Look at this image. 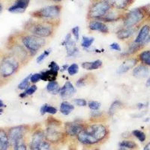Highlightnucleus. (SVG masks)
Masks as SVG:
<instances>
[{
    "label": "nucleus",
    "mask_w": 150,
    "mask_h": 150,
    "mask_svg": "<svg viewBox=\"0 0 150 150\" xmlns=\"http://www.w3.org/2000/svg\"><path fill=\"white\" fill-rule=\"evenodd\" d=\"M110 133L109 127L105 123H87L76 138L84 146L96 148L109 139Z\"/></svg>",
    "instance_id": "obj_1"
},
{
    "label": "nucleus",
    "mask_w": 150,
    "mask_h": 150,
    "mask_svg": "<svg viewBox=\"0 0 150 150\" xmlns=\"http://www.w3.org/2000/svg\"><path fill=\"white\" fill-rule=\"evenodd\" d=\"M59 19L55 21L45 20H29L24 25V31L33 35L44 38H51L54 35L56 28L59 25Z\"/></svg>",
    "instance_id": "obj_2"
},
{
    "label": "nucleus",
    "mask_w": 150,
    "mask_h": 150,
    "mask_svg": "<svg viewBox=\"0 0 150 150\" xmlns=\"http://www.w3.org/2000/svg\"><path fill=\"white\" fill-rule=\"evenodd\" d=\"M47 128L45 129V140L53 145L57 146L66 140L68 136L64 128H62V122L57 119L49 117L46 121Z\"/></svg>",
    "instance_id": "obj_3"
},
{
    "label": "nucleus",
    "mask_w": 150,
    "mask_h": 150,
    "mask_svg": "<svg viewBox=\"0 0 150 150\" xmlns=\"http://www.w3.org/2000/svg\"><path fill=\"white\" fill-rule=\"evenodd\" d=\"M19 38L21 45L27 50L32 56L37 54L38 52L42 49L47 44L46 38L33 35L25 31L23 33L20 34Z\"/></svg>",
    "instance_id": "obj_4"
},
{
    "label": "nucleus",
    "mask_w": 150,
    "mask_h": 150,
    "mask_svg": "<svg viewBox=\"0 0 150 150\" xmlns=\"http://www.w3.org/2000/svg\"><path fill=\"white\" fill-rule=\"evenodd\" d=\"M148 9L146 7L137 8L125 12L122 19L123 26L126 28H137L148 16Z\"/></svg>",
    "instance_id": "obj_5"
},
{
    "label": "nucleus",
    "mask_w": 150,
    "mask_h": 150,
    "mask_svg": "<svg viewBox=\"0 0 150 150\" xmlns=\"http://www.w3.org/2000/svg\"><path fill=\"white\" fill-rule=\"evenodd\" d=\"M21 67V62L14 55L8 54L2 58L0 62V76L8 78L14 75Z\"/></svg>",
    "instance_id": "obj_6"
},
{
    "label": "nucleus",
    "mask_w": 150,
    "mask_h": 150,
    "mask_svg": "<svg viewBox=\"0 0 150 150\" xmlns=\"http://www.w3.org/2000/svg\"><path fill=\"white\" fill-rule=\"evenodd\" d=\"M62 6L59 4L48 5L31 12V16L33 18L45 21H55L58 20L61 14Z\"/></svg>",
    "instance_id": "obj_7"
},
{
    "label": "nucleus",
    "mask_w": 150,
    "mask_h": 150,
    "mask_svg": "<svg viewBox=\"0 0 150 150\" xmlns=\"http://www.w3.org/2000/svg\"><path fill=\"white\" fill-rule=\"evenodd\" d=\"M112 8L107 0H96L89 6L87 19L90 21L100 20Z\"/></svg>",
    "instance_id": "obj_8"
},
{
    "label": "nucleus",
    "mask_w": 150,
    "mask_h": 150,
    "mask_svg": "<svg viewBox=\"0 0 150 150\" xmlns=\"http://www.w3.org/2000/svg\"><path fill=\"white\" fill-rule=\"evenodd\" d=\"M32 128L29 125H18V126L11 127L8 130L10 146L13 145L16 142L26 137Z\"/></svg>",
    "instance_id": "obj_9"
},
{
    "label": "nucleus",
    "mask_w": 150,
    "mask_h": 150,
    "mask_svg": "<svg viewBox=\"0 0 150 150\" xmlns=\"http://www.w3.org/2000/svg\"><path fill=\"white\" fill-rule=\"evenodd\" d=\"M87 123L82 120H75L66 122L64 125V130L67 136L70 137H77L80 131H82Z\"/></svg>",
    "instance_id": "obj_10"
},
{
    "label": "nucleus",
    "mask_w": 150,
    "mask_h": 150,
    "mask_svg": "<svg viewBox=\"0 0 150 150\" xmlns=\"http://www.w3.org/2000/svg\"><path fill=\"white\" fill-rule=\"evenodd\" d=\"M32 132V130H31ZM45 140V129L41 128H35L32 132L29 140V148L30 150H37L39 145Z\"/></svg>",
    "instance_id": "obj_11"
},
{
    "label": "nucleus",
    "mask_w": 150,
    "mask_h": 150,
    "mask_svg": "<svg viewBox=\"0 0 150 150\" xmlns=\"http://www.w3.org/2000/svg\"><path fill=\"white\" fill-rule=\"evenodd\" d=\"M136 44L144 47L150 42V24L145 23L141 26L134 41Z\"/></svg>",
    "instance_id": "obj_12"
},
{
    "label": "nucleus",
    "mask_w": 150,
    "mask_h": 150,
    "mask_svg": "<svg viewBox=\"0 0 150 150\" xmlns=\"http://www.w3.org/2000/svg\"><path fill=\"white\" fill-rule=\"evenodd\" d=\"M125 12L122 11L116 10L114 8H111L109 11L106 14L105 16L101 18L100 20L98 21H101L104 23H112V22H116L118 21L122 20V21L123 17H124Z\"/></svg>",
    "instance_id": "obj_13"
},
{
    "label": "nucleus",
    "mask_w": 150,
    "mask_h": 150,
    "mask_svg": "<svg viewBox=\"0 0 150 150\" xmlns=\"http://www.w3.org/2000/svg\"><path fill=\"white\" fill-rule=\"evenodd\" d=\"M112 8L125 11L129 8L134 0H107Z\"/></svg>",
    "instance_id": "obj_14"
},
{
    "label": "nucleus",
    "mask_w": 150,
    "mask_h": 150,
    "mask_svg": "<svg viewBox=\"0 0 150 150\" xmlns=\"http://www.w3.org/2000/svg\"><path fill=\"white\" fill-rule=\"evenodd\" d=\"M88 27H89V29L90 31L100 32L103 34L109 33V28L107 26V24L101 21H98V20L90 21L89 23Z\"/></svg>",
    "instance_id": "obj_15"
},
{
    "label": "nucleus",
    "mask_w": 150,
    "mask_h": 150,
    "mask_svg": "<svg viewBox=\"0 0 150 150\" xmlns=\"http://www.w3.org/2000/svg\"><path fill=\"white\" fill-rule=\"evenodd\" d=\"M30 0H16L15 3L8 8V11L14 14L23 13L29 6Z\"/></svg>",
    "instance_id": "obj_16"
},
{
    "label": "nucleus",
    "mask_w": 150,
    "mask_h": 150,
    "mask_svg": "<svg viewBox=\"0 0 150 150\" xmlns=\"http://www.w3.org/2000/svg\"><path fill=\"white\" fill-rule=\"evenodd\" d=\"M62 45L66 48L67 53H68V56H74L78 52V50H77V46H76V44L72 40L71 35V34L67 35L65 41L62 43Z\"/></svg>",
    "instance_id": "obj_17"
},
{
    "label": "nucleus",
    "mask_w": 150,
    "mask_h": 150,
    "mask_svg": "<svg viewBox=\"0 0 150 150\" xmlns=\"http://www.w3.org/2000/svg\"><path fill=\"white\" fill-rule=\"evenodd\" d=\"M76 92V89L70 81H67L64 86L60 89V96L62 98L67 99L71 98Z\"/></svg>",
    "instance_id": "obj_18"
},
{
    "label": "nucleus",
    "mask_w": 150,
    "mask_h": 150,
    "mask_svg": "<svg viewBox=\"0 0 150 150\" xmlns=\"http://www.w3.org/2000/svg\"><path fill=\"white\" fill-rule=\"evenodd\" d=\"M136 29L137 28L123 27L116 32V36L119 39L122 40V41L128 39L134 34Z\"/></svg>",
    "instance_id": "obj_19"
},
{
    "label": "nucleus",
    "mask_w": 150,
    "mask_h": 150,
    "mask_svg": "<svg viewBox=\"0 0 150 150\" xmlns=\"http://www.w3.org/2000/svg\"><path fill=\"white\" fill-rule=\"evenodd\" d=\"M137 62H138V59H137L134 58L128 59L125 60V61L120 65L119 69H118V73L123 74L128 71L130 69L133 68L137 64Z\"/></svg>",
    "instance_id": "obj_20"
},
{
    "label": "nucleus",
    "mask_w": 150,
    "mask_h": 150,
    "mask_svg": "<svg viewBox=\"0 0 150 150\" xmlns=\"http://www.w3.org/2000/svg\"><path fill=\"white\" fill-rule=\"evenodd\" d=\"M10 141H9L8 131L3 128H0V150H9Z\"/></svg>",
    "instance_id": "obj_21"
},
{
    "label": "nucleus",
    "mask_w": 150,
    "mask_h": 150,
    "mask_svg": "<svg viewBox=\"0 0 150 150\" xmlns=\"http://www.w3.org/2000/svg\"><path fill=\"white\" fill-rule=\"evenodd\" d=\"M149 71L146 65H140L134 68L133 70V76L136 78H146L148 77Z\"/></svg>",
    "instance_id": "obj_22"
},
{
    "label": "nucleus",
    "mask_w": 150,
    "mask_h": 150,
    "mask_svg": "<svg viewBox=\"0 0 150 150\" xmlns=\"http://www.w3.org/2000/svg\"><path fill=\"white\" fill-rule=\"evenodd\" d=\"M41 80L44 81H56V78L58 77V71H53L52 69H49L47 71H45L41 73Z\"/></svg>",
    "instance_id": "obj_23"
},
{
    "label": "nucleus",
    "mask_w": 150,
    "mask_h": 150,
    "mask_svg": "<svg viewBox=\"0 0 150 150\" xmlns=\"http://www.w3.org/2000/svg\"><path fill=\"white\" fill-rule=\"evenodd\" d=\"M101 65H102V62L101 60L98 59L94 62H83L81 66L84 69H86V70H96V69H98L99 68H101Z\"/></svg>",
    "instance_id": "obj_24"
},
{
    "label": "nucleus",
    "mask_w": 150,
    "mask_h": 150,
    "mask_svg": "<svg viewBox=\"0 0 150 150\" xmlns=\"http://www.w3.org/2000/svg\"><path fill=\"white\" fill-rule=\"evenodd\" d=\"M137 59L141 62L143 65L146 66H150V50H144L141 52L137 56Z\"/></svg>",
    "instance_id": "obj_25"
},
{
    "label": "nucleus",
    "mask_w": 150,
    "mask_h": 150,
    "mask_svg": "<svg viewBox=\"0 0 150 150\" xmlns=\"http://www.w3.org/2000/svg\"><path fill=\"white\" fill-rule=\"evenodd\" d=\"M74 110V107L73 104H70L68 101H63L62 102L61 106H60V112L63 115L68 116V114H70L71 111Z\"/></svg>",
    "instance_id": "obj_26"
},
{
    "label": "nucleus",
    "mask_w": 150,
    "mask_h": 150,
    "mask_svg": "<svg viewBox=\"0 0 150 150\" xmlns=\"http://www.w3.org/2000/svg\"><path fill=\"white\" fill-rule=\"evenodd\" d=\"M119 146L120 147H122V148H125L128 149H137L138 146L135 143L134 141L131 140H124L120 142L119 143Z\"/></svg>",
    "instance_id": "obj_27"
},
{
    "label": "nucleus",
    "mask_w": 150,
    "mask_h": 150,
    "mask_svg": "<svg viewBox=\"0 0 150 150\" xmlns=\"http://www.w3.org/2000/svg\"><path fill=\"white\" fill-rule=\"evenodd\" d=\"M47 90L51 94H57L60 92V87L59 83L56 81H52L48 83L47 86Z\"/></svg>",
    "instance_id": "obj_28"
},
{
    "label": "nucleus",
    "mask_w": 150,
    "mask_h": 150,
    "mask_svg": "<svg viewBox=\"0 0 150 150\" xmlns=\"http://www.w3.org/2000/svg\"><path fill=\"white\" fill-rule=\"evenodd\" d=\"M40 112H41V115H45L46 112H48L50 114H56L57 112V109L53 106H50L48 104H45L41 108L40 110Z\"/></svg>",
    "instance_id": "obj_29"
},
{
    "label": "nucleus",
    "mask_w": 150,
    "mask_h": 150,
    "mask_svg": "<svg viewBox=\"0 0 150 150\" xmlns=\"http://www.w3.org/2000/svg\"><path fill=\"white\" fill-rule=\"evenodd\" d=\"M122 107V103L121 101H114V102L111 104L110 108V109H109V112H108V114H109V116H113V114H114L115 112H116V110H118L119 109H120Z\"/></svg>",
    "instance_id": "obj_30"
},
{
    "label": "nucleus",
    "mask_w": 150,
    "mask_h": 150,
    "mask_svg": "<svg viewBox=\"0 0 150 150\" xmlns=\"http://www.w3.org/2000/svg\"><path fill=\"white\" fill-rule=\"evenodd\" d=\"M53 146L54 145L48 142L47 140H45L40 144L37 150H53V148H54Z\"/></svg>",
    "instance_id": "obj_31"
},
{
    "label": "nucleus",
    "mask_w": 150,
    "mask_h": 150,
    "mask_svg": "<svg viewBox=\"0 0 150 150\" xmlns=\"http://www.w3.org/2000/svg\"><path fill=\"white\" fill-rule=\"evenodd\" d=\"M94 41H95L94 38H88V37H85V36H83V37L81 45H82L83 47L87 49V48L90 47L91 45L93 44Z\"/></svg>",
    "instance_id": "obj_32"
},
{
    "label": "nucleus",
    "mask_w": 150,
    "mask_h": 150,
    "mask_svg": "<svg viewBox=\"0 0 150 150\" xmlns=\"http://www.w3.org/2000/svg\"><path fill=\"white\" fill-rule=\"evenodd\" d=\"M132 134L138 139L141 143L144 142L146 139V136L145 133H143V131H140V130H134L132 131Z\"/></svg>",
    "instance_id": "obj_33"
},
{
    "label": "nucleus",
    "mask_w": 150,
    "mask_h": 150,
    "mask_svg": "<svg viewBox=\"0 0 150 150\" xmlns=\"http://www.w3.org/2000/svg\"><path fill=\"white\" fill-rule=\"evenodd\" d=\"M36 90H37V86H36L35 85H32L29 87H28L23 93L21 94L20 96H21V98H24L26 97L27 96H31V95H33V93H35Z\"/></svg>",
    "instance_id": "obj_34"
},
{
    "label": "nucleus",
    "mask_w": 150,
    "mask_h": 150,
    "mask_svg": "<svg viewBox=\"0 0 150 150\" xmlns=\"http://www.w3.org/2000/svg\"><path fill=\"white\" fill-rule=\"evenodd\" d=\"M31 75L29 74L28 77H26V78L23 80L22 82L18 85V89H26L28 87H29V83H30V77Z\"/></svg>",
    "instance_id": "obj_35"
},
{
    "label": "nucleus",
    "mask_w": 150,
    "mask_h": 150,
    "mask_svg": "<svg viewBox=\"0 0 150 150\" xmlns=\"http://www.w3.org/2000/svg\"><path fill=\"white\" fill-rule=\"evenodd\" d=\"M50 52H51V50L50 49H48V50H45V51L43 52V53H41V54L38 57L37 59H36V61H37L38 63H41V62L44 61V60H45L48 56H49L50 53Z\"/></svg>",
    "instance_id": "obj_36"
},
{
    "label": "nucleus",
    "mask_w": 150,
    "mask_h": 150,
    "mask_svg": "<svg viewBox=\"0 0 150 150\" xmlns=\"http://www.w3.org/2000/svg\"><path fill=\"white\" fill-rule=\"evenodd\" d=\"M67 70H68V74H69L71 76H73V75L76 74L78 72L79 67L77 64H72V65H71L70 66L68 67Z\"/></svg>",
    "instance_id": "obj_37"
},
{
    "label": "nucleus",
    "mask_w": 150,
    "mask_h": 150,
    "mask_svg": "<svg viewBox=\"0 0 150 150\" xmlns=\"http://www.w3.org/2000/svg\"><path fill=\"white\" fill-rule=\"evenodd\" d=\"M88 105H89V108L91 110H98L100 109V108H101V104L98 102V101H89Z\"/></svg>",
    "instance_id": "obj_38"
},
{
    "label": "nucleus",
    "mask_w": 150,
    "mask_h": 150,
    "mask_svg": "<svg viewBox=\"0 0 150 150\" xmlns=\"http://www.w3.org/2000/svg\"><path fill=\"white\" fill-rule=\"evenodd\" d=\"M40 80H41V73H36L34 74L31 75L30 82L32 83H35L38 82Z\"/></svg>",
    "instance_id": "obj_39"
},
{
    "label": "nucleus",
    "mask_w": 150,
    "mask_h": 150,
    "mask_svg": "<svg viewBox=\"0 0 150 150\" xmlns=\"http://www.w3.org/2000/svg\"><path fill=\"white\" fill-rule=\"evenodd\" d=\"M71 33H72V35H74V37L75 38V39L77 40H79V35H80V27L79 26H75V27H74L73 29H72L71 30Z\"/></svg>",
    "instance_id": "obj_40"
},
{
    "label": "nucleus",
    "mask_w": 150,
    "mask_h": 150,
    "mask_svg": "<svg viewBox=\"0 0 150 150\" xmlns=\"http://www.w3.org/2000/svg\"><path fill=\"white\" fill-rule=\"evenodd\" d=\"M74 102L77 104V105L80 106V107H85V106L87 104L86 101V100H84V99H83V98L74 99Z\"/></svg>",
    "instance_id": "obj_41"
},
{
    "label": "nucleus",
    "mask_w": 150,
    "mask_h": 150,
    "mask_svg": "<svg viewBox=\"0 0 150 150\" xmlns=\"http://www.w3.org/2000/svg\"><path fill=\"white\" fill-rule=\"evenodd\" d=\"M49 68L50 69H52V70L53 71H58L59 70V65H57V63L55 62H51L50 63Z\"/></svg>",
    "instance_id": "obj_42"
},
{
    "label": "nucleus",
    "mask_w": 150,
    "mask_h": 150,
    "mask_svg": "<svg viewBox=\"0 0 150 150\" xmlns=\"http://www.w3.org/2000/svg\"><path fill=\"white\" fill-rule=\"evenodd\" d=\"M111 50H116V51H121V47H120V45L117 43H112L110 46Z\"/></svg>",
    "instance_id": "obj_43"
},
{
    "label": "nucleus",
    "mask_w": 150,
    "mask_h": 150,
    "mask_svg": "<svg viewBox=\"0 0 150 150\" xmlns=\"http://www.w3.org/2000/svg\"><path fill=\"white\" fill-rule=\"evenodd\" d=\"M144 150H150V142H149L144 147Z\"/></svg>",
    "instance_id": "obj_44"
},
{
    "label": "nucleus",
    "mask_w": 150,
    "mask_h": 150,
    "mask_svg": "<svg viewBox=\"0 0 150 150\" xmlns=\"http://www.w3.org/2000/svg\"><path fill=\"white\" fill-rule=\"evenodd\" d=\"M146 85V86H150V77H149V79L147 80Z\"/></svg>",
    "instance_id": "obj_45"
},
{
    "label": "nucleus",
    "mask_w": 150,
    "mask_h": 150,
    "mask_svg": "<svg viewBox=\"0 0 150 150\" xmlns=\"http://www.w3.org/2000/svg\"><path fill=\"white\" fill-rule=\"evenodd\" d=\"M3 107H5V104H4L3 101L2 100H0V108H3Z\"/></svg>",
    "instance_id": "obj_46"
},
{
    "label": "nucleus",
    "mask_w": 150,
    "mask_h": 150,
    "mask_svg": "<svg viewBox=\"0 0 150 150\" xmlns=\"http://www.w3.org/2000/svg\"><path fill=\"white\" fill-rule=\"evenodd\" d=\"M52 1L54 2H61L62 0H52Z\"/></svg>",
    "instance_id": "obj_47"
},
{
    "label": "nucleus",
    "mask_w": 150,
    "mask_h": 150,
    "mask_svg": "<svg viewBox=\"0 0 150 150\" xmlns=\"http://www.w3.org/2000/svg\"><path fill=\"white\" fill-rule=\"evenodd\" d=\"M2 5L0 4V14L2 13Z\"/></svg>",
    "instance_id": "obj_48"
},
{
    "label": "nucleus",
    "mask_w": 150,
    "mask_h": 150,
    "mask_svg": "<svg viewBox=\"0 0 150 150\" xmlns=\"http://www.w3.org/2000/svg\"><path fill=\"white\" fill-rule=\"evenodd\" d=\"M118 150H128V149H125V148H122V147H120V148Z\"/></svg>",
    "instance_id": "obj_49"
},
{
    "label": "nucleus",
    "mask_w": 150,
    "mask_h": 150,
    "mask_svg": "<svg viewBox=\"0 0 150 150\" xmlns=\"http://www.w3.org/2000/svg\"><path fill=\"white\" fill-rule=\"evenodd\" d=\"M92 150H100V149H98V148H95V149H93Z\"/></svg>",
    "instance_id": "obj_50"
},
{
    "label": "nucleus",
    "mask_w": 150,
    "mask_h": 150,
    "mask_svg": "<svg viewBox=\"0 0 150 150\" xmlns=\"http://www.w3.org/2000/svg\"><path fill=\"white\" fill-rule=\"evenodd\" d=\"M2 111H3V110H2L0 108V113H1V112H2Z\"/></svg>",
    "instance_id": "obj_51"
}]
</instances>
